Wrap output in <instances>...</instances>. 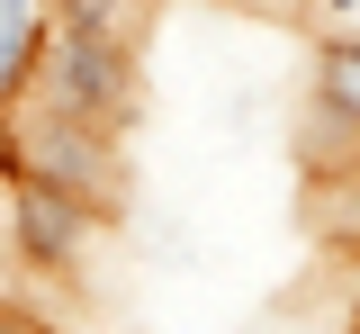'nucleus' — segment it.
Returning <instances> with one entry per match:
<instances>
[{
  "mask_svg": "<svg viewBox=\"0 0 360 334\" xmlns=\"http://www.w3.org/2000/svg\"><path fill=\"white\" fill-rule=\"evenodd\" d=\"M37 109L54 118H82L99 136H117L144 99V73H135V37H82V27H45L37 37Z\"/></svg>",
  "mask_w": 360,
  "mask_h": 334,
  "instance_id": "1",
  "label": "nucleus"
},
{
  "mask_svg": "<svg viewBox=\"0 0 360 334\" xmlns=\"http://www.w3.org/2000/svg\"><path fill=\"white\" fill-rule=\"evenodd\" d=\"M37 37H45L37 0H0V91H18V82H27V54H37Z\"/></svg>",
  "mask_w": 360,
  "mask_h": 334,
  "instance_id": "5",
  "label": "nucleus"
},
{
  "mask_svg": "<svg viewBox=\"0 0 360 334\" xmlns=\"http://www.w3.org/2000/svg\"><path fill=\"white\" fill-rule=\"evenodd\" d=\"M297 9H307L324 37H360V0H297Z\"/></svg>",
  "mask_w": 360,
  "mask_h": 334,
  "instance_id": "7",
  "label": "nucleus"
},
{
  "mask_svg": "<svg viewBox=\"0 0 360 334\" xmlns=\"http://www.w3.org/2000/svg\"><path fill=\"white\" fill-rule=\"evenodd\" d=\"M9 244H18V262H27V271L63 280L90 244H99V208L72 199V190H54V181L9 172Z\"/></svg>",
  "mask_w": 360,
  "mask_h": 334,
  "instance_id": "3",
  "label": "nucleus"
},
{
  "mask_svg": "<svg viewBox=\"0 0 360 334\" xmlns=\"http://www.w3.org/2000/svg\"><path fill=\"white\" fill-rule=\"evenodd\" d=\"M144 0H54L45 27H82V37H135Z\"/></svg>",
  "mask_w": 360,
  "mask_h": 334,
  "instance_id": "6",
  "label": "nucleus"
},
{
  "mask_svg": "<svg viewBox=\"0 0 360 334\" xmlns=\"http://www.w3.org/2000/svg\"><path fill=\"white\" fill-rule=\"evenodd\" d=\"M0 172H27V181H54V190L90 199L99 217H108V199H117V144L82 127V118H54V109H18L9 118V154H0Z\"/></svg>",
  "mask_w": 360,
  "mask_h": 334,
  "instance_id": "2",
  "label": "nucleus"
},
{
  "mask_svg": "<svg viewBox=\"0 0 360 334\" xmlns=\"http://www.w3.org/2000/svg\"><path fill=\"white\" fill-rule=\"evenodd\" d=\"M315 118L360 136V37H324V54H315Z\"/></svg>",
  "mask_w": 360,
  "mask_h": 334,
  "instance_id": "4",
  "label": "nucleus"
}]
</instances>
